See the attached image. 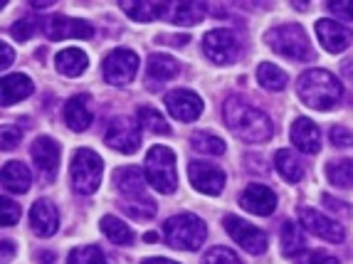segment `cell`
I'll return each mask as SVG.
<instances>
[{"label": "cell", "instance_id": "1", "mask_svg": "<svg viewBox=\"0 0 353 264\" xmlns=\"http://www.w3.org/2000/svg\"><path fill=\"white\" fill-rule=\"evenodd\" d=\"M228 129L245 143H265L274 136V123L262 109L248 104L240 97H228L223 104Z\"/></svg>", "mask_w": 353, "mask_h": 264}, {"label": "cell", "instance_id": "2", "mask_svg": "<svg viewBox=\"0 0 353 264\" xmlns=\"http://www.w3.org/2000/svg\"><path fill=\"white\" fill-rule=\"evenodd\" d=\"M296 94L306 106H312L316 112H329L341 101L343 84L326 70H306L296 79Z\"/></svg>", "mask_w": 353, "mask_h": 264}, {"label": "cell", "instance_id": "3", "mask_svg": "<svg viewBox=\"0 0 353 264\" xmlns=\"http://www.w3.org/2000/svg\"><path fill=\"white\" fill-rule=\"evenodd\" d=\"M163 237H165V242H168L171 247H176V250L195 252V250H201L203 242H205L208 227L198 215L181 212V215H173L165 220Z\"/></svg>", "mask_w": 353, "mask_h": 264}, {"label": "cell", "instance_id": "4", "mask_svg": "<svg viewBox=\"0 0 353 264\" xmlns=\"http://www.w3.org/2000/svg\"><path fill=\"white\" fill-rule=\"evenodd\" d=\"M265 42L277 54L294 59V62H309V59L314 57L312 42H309V37H306L301 25L289 23V25H277V28L267 30Z\"/></svg>", "mask_w": 353, "mask_h": 264}, {"label": "cell", "instance_id": "5", "mask_svg": "<svg viewBox=\"0 0 353 264\" xmlns=\"http://www.w3.org/2000/svg\"><path fill=\"white\" fill-rule=\"evenodd\" d=\"M146 181L153 190L159 193H173L178 188V173H176V153L168 146H153L146 156L143 165Z\"/></svg>", "mask_w": 353, "mask_h": 264}, {"label": "cell", "instance_id": "6", "mask_svg": "<svg viewBox=\"0 0 353 264\" xmlns=\"http://www.w3.org/2000/svg\"><path fill=\"white\" fill-rule=\"evenodd\" d=\"M101 173H104V161H101L92 148H79V151H74L72 165H70V178H72L74 193L92 195L99 188Z\"/></svg>", "mask_w": 353, "mask_h": 264}, {"label": "cell", "instance_id": "7", "mask_svg": "<svg viewBox=\"0 0 353 264\" xmlns=\"http://www.w3.org/2000/svg\"><path fill=\"white\" fill-rule=\"evenodd\" d=\"M203 52L215 65H232L242 54V42L232 30L218 28L203 37Z\"/></svg>", "mask_w": 353, "mask_h": 264}, {"label": "cell", "instance_id": "8", "mask_svg": "<svg viewBox=\"0 0 353 264\" xmlns=\"http://www.w3.org/2000/svg\"><path fill=\"white\" fill-rule=\"evenodd\" d=\"M139 126H141V123L136 121V119H129V116L114 119L104 136L106 146L119 153L139 151V146H141V129H139Z\"/></svg>", "mask_w": 353, "mask_h": 264}, {"label": "cell", "instance_id": "9", "mask_svg": "<svg viewBox=\"0 0 353 264\" xmlns=\"http://www.w3.org/2000/svg\"><path fill=\"white\" fill-rule=\"evenodd\" d=\"M139 72V54L129 48H119L114 52L106 54L104 59V79L109 84H117V87H124Z\"/></svg>", "mask_w": 353, "mask_h": 264}, {"label": "cell", "instance_id": "10", "mask_svg": "<svg viewBox=\"0 0 353 264\" xmlns=\"http://www.w3.org/2000/svg\"><path fill=\"white\" fill-rule=\"evenodd\" d=\"M225 230H228V235L237 242V245L250 254H262L267 250V235L262 232L259 227H254L252 223L248 220H242L237 215H228L223 220Z\"/></svg>", "mask_w": 353, "mask_h": 264}, {"label": "cell", "instance_id": "11", "mask_svg": "<svg viewBox=\"0 0 353 264\" xmlns=\"http://www.w3.org/2000/svg\"><path fill=\"white\" fill-rule=\"evenodd\" d=\"M42 30L50 40H89L94 37V28L87 20H74L67 15H50L42 20Z\"/></svg>", "mask_w": 353, "mask_h": 264}, {"label": "cell", "instance_id": "12", "mask_svg": "<svg viewBox=\"0 0 353 264\" xmlns=\"http://www.w3.org/2000/svg\"><path fill=\"white\" fill-rule=\"evenodd\" d=\"M299 223L304 225L306 232H312L319 240H326V242H331V245H341L343 237H346L341 225L336 223V220H331L329 215H324V212L314 210V207H301Z\"/></svg>", "mask_w": 353, "mask_h": 264}, {"label": "cell", "instance_id": "13", "mask_svg": "<svg viewBox=\"0 0 353 264\" xmlns=\"http://www.w3.org/2000/svg\"><path fill=\"white\" fill-rule=\"evenodd\" d=\"M190 185L203 195H220L225 188V173L208 161H190L188 165Z\"/></svg>", "mask_w": 353, "mask_h": 264}, {"label": "cell", "instance_id": "14", "mask_svg": "<svg viewBox=\"0 0 353 264\" xmlns=\"http://www.w3.org/2000/svg\"><path fill=\"white\" fill-rule=\"evenodd\" d=\"M316 37L326 52L339 54V52H343V50L351 48L353 30L348 28V25L339 23V20L321 18V20H316Z\"/></svg>", "mask_w": 353, "mask_h": 264}, {"label": "cell", "instance_id": "15", "mask_svg": "<svg viewBox=\"0 0 353 264\" xmlns=\"http://www.w3.org/2000/svg\"><path fill=\"white\" fill-rule=\"evenodd\" d=\"M165 109L178 121H195L203 114V99L190 89H176L165 94Z\"/></svg>", "mask_w": 353, "mask_h": 264}, {"label": "cell", "instance_id": "16", "mask_svg": "<svg viewBox=\"0 0 353 264\" xmlns=\"http://www.w3.org/2000/svg\"><path fill=\"white\" fill-rule=\"evenodd\" d=\"M240 205L252 215H272L277 210V195L262 183H250L240 195Z\"/></svg>", "mask_w": 353, "mask_h": 264}, {"label": "cell", "instance_id": "17", "mask_svg": "<svg viewBox=\"0 0 353 264\" xmlns=\"http://www.w3.org/2000/svg\"><path fill=\"white\" fill-rule=\"evenodd\" d=\"M30 153H32V161H35L37 170H40L45 178H52L54 173H57L59 143L54 141V139H50V136H37L32 148H30Z\"/></svg>", "mask_w": 353, "mask_h": 264}, {"label": "cell", "instance_id": "18", "mask_svg": "<svg viewBox=\"0 0 353 264\" xmlns=\"http://www.w3.org/2000/svg\"><path fill=\"white\" fill-rule=\"evenodd\" d=\"M146 173L136 165H124V168L114 170V185L124 195V200L146 198Z\"/></svg>", "mask_w": 353, "mask_h": 264}, {"label": "cell", "instance_id": "19", "mask_svg": "<svg viewBox=\"0 0 353 264\" xmlns=\"http://www.w3.org/2000/svg\"><path fill=\"white\" fill-rule=\"evenodd\" d=\"M289 136H292V143L301 153H319V148H321V129H319L312 119L296 116Z\"/></svg>", "mask_w": 353, "mask_h": 264}, {"label": "cell", "instance_id": "20", "mask_svg": "<svg viewBox=\"0 0 353 264\" xmlns=\"http://www.w3.org/2000/svg\"><path fill=\"white\" fill-rule=\"evenodd\" d=\"M30 227L40 237H52L59 227L57 207L50 200H37L35 205L30 207Z\"/></svg>", "mask_w": 353, "mask_h": 264}, {"label": "cell", "instance_id": "21", "mask_svg": "<svg viewBox=\"0 0 353 264\" xmlns=\"http://www.w3.org/2000/svg\"><path fill=\"white\" fill-rule=\"evenodd\" d=\"M89 94H77L72 97L65 104V121L72 131H87L94 121V112H92V104H89Z\"/></svg>", "mask_w": 353, "mask_h": 264}, {"label": "cell", "instance_id": "22", "mask_svg": "<svg viewBox=\"0 0 353 264\" xmlns=\"http://www.w3.org/2000/svg\"><path fill=\"white\" fill-rule=\"evenodd\" d=\"M32 92H35V84L28 74H6L0 82V99H3L0 104L10 106L15 101L28 99Z\"/></svg>", "mask_w": 353, "mask_h": 264}, {"label": "cell", "instance_id": "23", "mask_svg": "<svg viewBox=\"0 0 353 264\" xmlns=\"http://www.w3.org/2000/svg\"><path fill=\"white\" fill-rule=\"evenodd\" d=\"M0 181H3V188L8 190V193H28L30 185H32V173H30V168L25 163H20V161H8L6 165H3V173H0Z\"/></svg>", "mask_w": 353, "mask_h": 264}, {"label": "cell", "instance_id": "24", "mask_svg": "<svg viewBox=\"0 0 353 264\" xmlns=\"http://www.w3.org/2000/svg\"><path fill=\"white\" fill-rule=\"evenodd\" d=\"M178 72H181V67H178V62L171 57V54H163V52H156L148 57V65H146V77L148 82L156 84V87H161V84L171 82L173 77H178Z\"/></svg>", "mask_w": 353, "mask_h": 264}, {"label": "cell", "instance_id": "25", "mask_svg": "<svg viewBox=\"0 0 353 264\" xmlns=\"http://www.w3.org/2000/svg\"><path fill=\"white\" fill-rule=\"evenodd\" d=\"M121 10L136 23H151L156 18H165L171 12V6L168 3H131V0H124Z\"/></svg>", "mask_w": 353, "mask_h": 264}, {"label": "cell", "instance_id": "26", "mask_svg": "<svg viewBox=\"0 0 353 264\" xmlns=\"http://www.w3.org/2000/svg\"><path fill=\"white\" fill-rule=\"evenodd\" d=\"M54 67H57L59 74H65V77H79V74H84V72H87L89 57L82 52V50L67 48V50H62V52L57 54V59H54Z\"/></svg>", "mask_w": 353, "mask_h": 264}, {"label": "cell", "instance_id": "27", "mask_svg": "<svg viewBox=\"0 0 353 264\" xmlns=\"http://www.w3.org/2000/svg\"><path fill=\"white\" fill-rule=\"evenodd\" d=\"M274 165H277L279 176L287 183H299L304 178V163L299 161V156H294V151L289 148H279L274 153Z\"/></svg>", "mask_w": 353, "mask_h": 264}, {"label": "cell", "instance_id": "28", "mask_svg": "<svg viewBox=\"0 0 353 264\" xmlns=\"http://www.w3.org/2000/svg\"><path fill=\"white\" fill-rule=\"evenodd\" d=\"M101 232H104L109 240L114 242V245H121V247H129L134 245V230L129 227V225L124 223V220H119V217L114 215H104L101 217V223H99Z\"/></svg>", "mask_w": 353, "mask_h": 264}, {"label": "cell", "instance_id": "29", "mask_svg": "<svg viewBox=\"0 0 353 264\" xmlns=\"http://www.w3.org/2000/svg\"><path fill=\"white\" fill-rule=\"evenodd\" d=\"M257 82H259V87L267 89V92H282V89H287L289 77H287V72L279 70L277 65L262 62V65L257 67Z\"/></svg>", "mask_w": 353, "mask_h": 264}, {"label": "cell", "instance_id": "30", "mask_svg": "<svg viewBox=\"0 0 353 264\" xmlns=\"http://www.w3.org/2000/svg\"><path fill=\"white\" fill-rule=\"evenodd\" d=\"M208 6L205 3H176L171 6V20L176 25H198L203 18H205Z\"/></svg>", "mask_w": 353, "mask_h": 264}, {"label": "cell", "instance_id": "31", "mask_svg": "<svg viewBox=\"0 0 353 264\" xmlns=\"http://www.w3.org/2000/svg\"><path fill=\"white\" fill-rule=\"evenodd\" d=\"M326 178L334 188L351 190L353 188V161L341 159V161H331L326 163Z\"/></svg>", "mask_w": 353, "mask_h": 264}, {"label": "cell", "instance_id": "32", "mask_svg": "<svg viewBox=\"0 0 353 264\" xmlns=\"http://www.w3.org/2000/svg\"><path fill=\"white\" fill-rule=\"evenodd\" d=\"M190 146L198 153H205V156H223L225 153V141L212 131H195L190 136Z\"/></svg>", "mask_w": 353, "mask_h": 264}, {"label": "cell", "instance_id": "33", "mask_svg": "<svg viewBox=\"0 0 353 264\" xmlns=\"http://www.w3.org/2000/svg\"><path fill=\"white\" fill-rule=\"evenodd\" d=\"M136 121L141 123L146 131H151V134H161V136L171 134V126H168V121L163 119V114L151 109V106H141L139 114H136Z\"/></svg>", "mask_w": 353, "mask_h": 264}, {"label": "cell", "instance_id": "34", "mask_svg": "<svg viewBox=\"0 0 353 264\" xmlns=\"http://www.w3.org/2000/svg\"><path fill=\"white\" fill-rule=\"evenodd\" d=\"M301 250H304L301 227L294 223V220H289V223H284V227H282V252L287 254V257H296Z\"/></svg>", "mask_w": 353, "mask_h": 264}, {"label": "cell", "instance_id": "35", "mask_svg": "<svg viewBox=\"0 0 353 264\" xmlns=\"http://www.w3.org/2000/svg\"><path fill=\"white\" fill-rule=\"evenodd\" d=\"M121 207H124V212L129 217H134V220H151L153 215H156V203H153L151 198H131V200H124L121 203Z\"/></svg>", "mask_w": 353, "mask_h": 264}, {"label": "cell", "instance_id": "36", "mask_svg": "<svg viewBox=\"0 0 353 264\" xmlns=\"http://www.w3.org/2000/svg\"><path fill=\"white\" fill-rule=\"evenodd\" d=\"M67 264H106V257L97 245H84L72 250Z\"/></svg>", "mask_w": 353, "mask_h": 264}, {"label": "cell", "instance_id": "37", "mask_svg": "<svg viewBox=\"0 0 353 264\" xmlns=\"http://www.w3.org/2000/svg\"><path fill=\"white\" fill-rule=\"evenodd\" d=\"M201 264H242V262L232 250H228V247H212L210 252L203 257Z\"/></svg>", "mask_w": 353, "mask_h": 264}, {"label": "cell", "instance_id": "38", "mask_svg": "<svg viewBox=\"0 0 353 264\" xmlns=\"http://www.w3.org/2000/svg\"><path fill=\"white\" fill-rule=\"evenodd\" d=\"M0 220H3L6 227H10V225L18 223L20 220V205L15 203V200L0 198Z\"/></svg>", "mask_w": 353, "mask_h": 264}, {"label": "cell", "instance_id": "39", "mask_svg": "<svg viewBox=\"0 0 353 264\" xmlns=\"http://www.w3.org/2000/svg\"><path fill=\"white\" fill-rule=\"evenodd\" d=\"M326 10L334 15V20H346V23H353V3H351V0L326 3Z\"/></svg>", "mask_w": 353, "mask_h": 264}, {"label": "cell", "instance_id": "40", "mask_svg": "<svg viewBox=\"0 0 353 264\" xmlns=\"http://www.w3.org/2000/svg\"><path fill=\"white\" fill-rule=\"evenodd\" d=\"M35 28H37L35 20H32V18H23V20H18V23L10 28V35L15 37L18 42H25V40H30V37H32Z\"/></svg>", "mask_w": 353, "mask_h": 264}, {"label": "cell", "instance_id": "41", "mask_svg": "<svg viewBox=\"0 0 353 264\" xmlns=\"http://www.w3.org/2000/svg\"><path fill=\"white\" fill-rule=\"evenodd\" d=\"M329 139L336 148H351L353 146V134L348 129H343V126H331Z\"/></svg>", "mask_w": 353, "mask_h": 264}, {"label": "cell", "instance_id": "42", "mask_svg": "<svg viewBox=\"0 0 353 264\" xmlns=\"http://www.w3.org/2000/svg\"><path fill=\"white\" fill-rule=\"evenodd\" d=\"M23 139V131L18 126H3V151H10L15 148Z\"/></svg>", "mask_w": 353, "mask_h": 264}, {"label": "cell", "instance_id": "43", "mask_svg": "<svg viewBox=\"0 0 353 264\" xmlns=\"http://www.w3.org/2000/svg\"><path fill=\"white\" fill-rule=\"evenodd\" d=\"M304 264H341V262H339V257L324 252V250H314V252L306 254Z\"/></svg>", "mask_w": 353, "mask_h": 264}, {"label": "cell", "instance_id": "44", "mask_svg": "<svg viewBox=\"0 0 353 264\" xmlns=\"http://www.w3.org/2000/svg\"><path fill=\"white\" fill-rule=\"evenodd\" d=\"M321 200H324V205L329 207V210L334 212V215H336V212H341V215H351V207L343 205V203H339V200L331 198V195H324Z\"/></svg>", "mask_w": 353, "mask_h": 264}, {"label": "cell", "instance_id": "45", "mask_svg": "<svg viewBox=\"0 0 353 264\" xmlns=\"http://www.w3.org/2000/svg\"><path fill=\"white\" fill-rule=\"evenodd\" d=\"M0 52H3V59H0V70H8L12 65V50L8 42H0Z\"/></svg>", "mask_w": 353, "mask_h": 264}, {"label": "cell", "instance_id": "46", "mask_svg": "<svg viewBox=\"0 0 353 264\" xmlns=\"http://www.w3.org/2000/svg\"><path fill=\"white\" fill-rule=\"evenodd\" d=\"M163 45H173V48H183V45H188L190 37L188 35H178V37H168V35H161L159 37Z\"/></svg>", "mask_w": 353, "mask_h": 264}, {"label": "cell", "instance_id": "47", "mask_svg": "<svg viewBox=\"0 0 353 264\" xmlns=\"http://www.w3.org/2000/svg\"><path fill=\"white\" fill-rule=\"evenodd\" d=\"M141 264H178V262H173V259H165V257H151V259H146V262H141Z\"/></svg>", "mask_w": 353, "mask_h": 264}, {"label": "cell", "instance_id": "48", "mask_svg": "<svg viewBox=\"0 0 353 264\" xmlns=\"http://www.w3.org/2000/svg\"><path fill=\"white\" fill-rule=\"evenodd\" d=\"M10 254H12V242L10 240H3V259H10Z\"/></svg>", "mask_w": 353, "mask_h": 264}, {"label": "cell", "instance_id": "49", "mask_svg": "<svg viewBox=\"0 0 353 264\" xmlns=\"http://www.w3.org/2000/svg\"><path fill=\"white\" fill-rule=\"evenodd\" d=\"M146 242H159V235L156 232H146V237H143Z\"/></svg>", "mask_w": 353, "mask_h": 264}]
</instances>
